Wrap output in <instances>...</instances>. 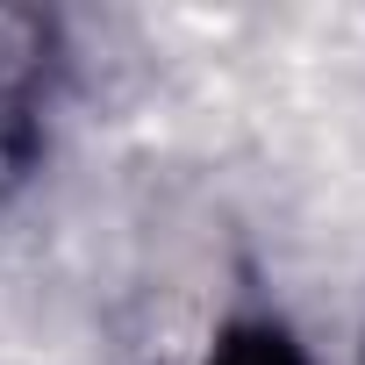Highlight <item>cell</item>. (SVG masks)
Here are the masks:
<instances>
[{"instance_id":"7a4b0ae2","label":"cell","mask_w":365,"mask_h":365,"mask_svg":"<svg viewBox=\"0 0 365 365\" xmlns=\"http://www.w3.org/2000/svg\"><path fill=\"white\" fill-rule=\"evenodd\" d=\"M201 365H315L308 344L279 322V315H237L215 329V344L201 351Z\"/></svg>"},{"instance_id":"6da1fadb","label":"cell","mask_w":365,"mask_h":365,"mask_svg":"<svg viewBox=\"0 0 365 365\" xmlns=\"http://www.w3.org/2000/svg\"><path fill=\"white\" fill-rule=\"evenodd\" d=\"M65 65V36L36 8H0V215L22 201L43 158V108Z\"/></svg>"},{"instance_id":"3957f363","label":"cell","mask_w":365,"mask_h":365,"mask_svg":"<svg viewBox=\"0 0 365 365\" xmlns=\"http://www.w3.org/2000/svg\"><path fill=\"white\" fill-rule=\"evenodd\" d=\"M358 365H365V351H358Z\"/></svg>"}]
</instances>
